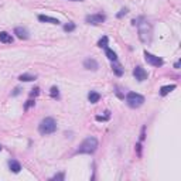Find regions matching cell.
Returning <instances> with one entry per match:
<instances>
[{"label": "cell", "instance_id": "1", "mask_svg": "<svg viewBox=\"0 0 181 181\" xmlns=\"http://www.w3.org/2000/svg\"><path fill=\"white\" fill-rule=\"evenodd\" d=\"M133 24L137 26L139 29V37L140 41L143 44H150L153 38V27L147 20H144L143 17H140L137 20H133Z\"/></svg>", "mask_w": 181, "mask_h": 181}, {"label": "cell", "instance_id": "2", "mask_svg": "<svg viewBox=\"0 0 181 181\" xmlns=\"http://www.w3.org/2000/svg\"><path fill=\"white\" fill-rule=\"evenodd\" d=\"M96 150H98V140L94 136H88L78 147V153H82V154H92Z\"/></svg>", "mask_w": 181, "mask_h": 181}, {"label": "cell", "instance_id": "3", "mask_svg": "<svg viewBox=\"0 0 181 181\" xmlns=\"http://www.w3.org/2000/svg\"><path fill=\"white\" fill-rule=\"evenodd\" d=\"M57 130V122L53 118H45L41 120V123L38 125V132L41 135H51Z\"/></svg>", "mask_w": 181, "mask_h": 181}, {"label": "cell", "instance_id": "4", "mask_svg": "<svg viewBox=\"0 0 181 181\" xmlns=\"http://www.w3.org/2000/svg\"><path fill=\"white\" fill-rule=\"evenodd\" d=\"M126 103H128L130 108H140L144 103V98L140 94H136V92H129L126 95Z\"/></svg>", "mask_w": 181, "mask_h": 181}, {"label": "cell", "instance_id": "5", "mask_svg": "<svg viewBox=\"0 0 181 181\" xmlns=\"http://www.w3.org/2000/svg\"><path fill=\"white\" fill-rule=\"evenodd\" d=\"M106 20V17L103 16V14H89V16L85 17V21H87L88 24H92V26H99L102 24L103 21Z\"/></svg>", "mask_w": 181, "mask_h": 181}, {"label": "cell", "instance_id": "6", "mask_svg": "<svg viewBox=\"0 0 181 181\" xmlns=\"http://www.w3.org/2000/svg\"><path fill=\"white\" fill-rule=\"evenodd\" d=\"M144 60H146L147 64H150V65H153V67H161L164 64L160 57H156V55H153V54L147 53V51L144 53Z\"/></svg>", "mask_w": 181, "mask_h": 181}, {"label": "cell", "instance_id": "7", "mask_svg": "<svg viewBox=\"0 0 181 181\" xmlns=\"http://www.w3.org/2000/svg\"><path fill=\"white\" fill-rule=\"evenodd\" d=\"M133 75H135V78L137 79V81H140V82L147 79V72H146V70L142 68L140 65H137L135 70H133Z\"/></svg>", "mask_w": 181, "mask_h": 181}, {"label": "cell", "instance_id": "8", "mask_svg": "<svg viewBox=\"0 0 181 181\" xmlns=\"http://www.w3.org/2000/svg\"><path fill=\"white\" fill-rule=\"evenodd\" d=\"M84 67H85L87 70H89V71H96L99 68L98 62L95 61L94 58H87V60L84 61Z\"/></svg>", "mask_w": 181, "mask_h": 181}, {"label": "cell", "instance_id": "9", "mask_svg": "<svg viewBox=\"0 0 181 181\" xmlns=\"http://www.w3.org/2000/svg\"><path fill=\"white\" fill-rule=\"evenodd\" d=\"M14 34H16L20 40H27V38H29V31H27L24 27H16V29H14Z\"/></svg>", "mask_w": 181, "mask_h": 181}, {"label": "cell", "instance_id": "10", "mask_svg": "<svg viewBox=\"0 0 181 181\" xmlns=\"http://www.w3.org/2000/svg\"><path fill=\"white\" fill-rule=\"evenodd\" d=\"M38 20L41 21V23H51V24H60V21L57 19H54V17H50V16H44V14H40L38 16Z\"/></svg>", "mask_w": 181, "mask_h": 181}, {"label": "cell", "instance_id": "11", "mask_svg": "<svg viewBox=\"0 0 181 181\" xmlns=\"http://www.w3.org/2000/svg\"><path fill=\"white\" fill-rule=\"evenodd\" d=\"M19 79H20L21 82H31V81H36L37 79V75L36 74H21L20 77H19Z\"/></svg>", "mask_w": 181, "mask_h": 181}, {"label": "cell", "instance_id": "12", "mask_svg": "<svg viewBox=\"0 0 181 181\" xmlns=\"http://www.w3.org/2000/svg\"><path fill=\"white\" fill-rule=\"evenodd\" d=\"M0 41L4 43V44H12V43H13L12 34L6 33V31H2V33H0Z\"/></svg>", "mask_w": 181, "mask_h": 181}, {"label": "cell", "instance_id": "13", "mask_svg": "<svg viewBox=\"0 0 181 181\" xmlns=\"http://www.w3.org/2000/svg\"><path fill=\"white\" fill-rule=\"evenodd\" d=\"M105 54H106V57L109 58L111 61H113V62L118 61V55H116V53L113 51V50H111V48H108V47H105Z\"/></svg>", "mask_w": 181, "mask_h": 181}, {"label": "cell", "instance_id": "14", "mask_svg": "<svg viewBox=\"0 0 181 181\" xmlns=\"http://www.w3.org/2000/svg\"><path fill=\"white\" fill-rule=\"evenodd\" d=\"M88 99H89L90 103H96V102H99L101 95H99L98 92H95V90H90L89 94H88Z\"/></svg>", "mask_w": 181, "mask_h": 181}, {"label": "cell", "instance_id": "15", "mask_svg": "<svg viewBox=\"0 0 181 181\" xmlns=\"http://www.w3.org/2000/svg\"><path fill=\"white\" fill-rule=\"evenodd\" d=\"M176 89V85H166V87H161L160 88V95L161 96H166V95H169L171 90H174Z\"/></svg>", "mask_w": 181, "mask_h": 181}, {"label": "cell", "instance_id": "16", "mask_svg": "<svg viewBox=\"0 0 181 181\" xmlns=\"http://www.w3.org/2000/svg\"><path fill=\"white\" fill-rule=\"evenodd\" d=\"M9 167H10V170H12L13 173H19L21 170V166H20V163L19 161H16V160H12L10 163H9Z\"/></svg>", "mask_w": 181, "mask_h": 181}, {"label": "cell", "instance_id": "17", "mask_svg": "<svg viewBox=\"0 0 181 181\" xmlns=\"http://www.w3.org/2000/svg\"><path fill=\"white\" fill-rule=\"evenodd\" d=\"M112 71H113L118 77H122V75H123V70H122V67L118 65V64H112Z\"/></svg>", "mask_w": 181, "mask_h": 181}, {"label": "cell", "instance_id": "18", "mask_svg": "<svg viewBox=\"0 0 181 181\" xmlns=\"http://www.w3.org/2000/svg\"><path fill=\"white\" fill-rule=\"evenodd\" d=\"M50 95H51V98L57 99L58 96H60V90H58V88H57V87H53V88H51V90H50Z\"/></svg>", "mask_w": 181, "mask_h": 181}, {"label": "cell", "instance_id": "19", "mask_svg": "<svg viewBox=\"0 0 181 181\" xmlns=\"http://www.w3.org/2000/svg\"><path fill=\"white\" fill-rule=\"evenodd\" d=\"M98 45L101 47V48H105V47H108V37L105 36V37H102L101 40H99Z\"/></svg>", "mask_w": 181, "mask_h": 181}, {"label": "cell", "instance_id": "20", "mask_svg": "<svg viewBox=\"0 0 181 181\" xmlns=\"http://www.w3.org/2000/svg\"><path fill=\"white\" fill-rule=\"evenodd\" d=\"M105 113H106V115L105 116H101V115H98L96 116V120H98V122H106V120H109V112H105Z\"/></svg>", "mask_w": 181, "mask_h": 181}, {"label": "cell", "instance_id": "21", "mask_svg": "<svg viewBox=\"0 0 181 181\" xmlns=\"http://www.w3.org/2000/svg\"><path fill=\"white\" fill-rule=\"evenodd\" d=\"M64 30H65V31H68V33H70V31H74V30H75V24L70 21V23H67V24L64 26Z\"/></svg>", "mask_w": 181, "mask_h": 181}, {"label": "cell", "instance_id": "22", "mask_svg": "<svg viewBox=\"0 0 181 181\" xmlns=\"http://www.w3.org/2000/svg\"><path fill=\"white\" fill-rule=\"evenodd\" d=\"M34 103H36V101H33V99H30V101H27V102H26V105H24V109L27 111L29 108L34 106Z\"/></svg>", "mask_w": 181, "mask_h": 181}, {"label": "cell", "instance_id": "23", "mask_svg": "<svg viewBox=\"0 0 181 181\" xmlns=\"http://www.w3.org/2000/svg\"><path fill=\"white\" fill-rule=\"evenodd\" d=\"M38 94H40V88H34V89H31V92H30V96L33 98V96H37Z\"/></svg>", "mask_w": 181, "mask_h": 181}, {"label": "cell", "instance_id": "24", "mask_svg": "<svg viewBox=\"0 0 181 181\" xmlns=\"http://www.w3.org/2000/svg\"><path fill=\"white\" fill-rule=\"evenodd\" d=\"M126 13H128V9H122V10H120V13H119V14H118V17H119V19H120V17L123 16V14H126Z\"/></svg>", "mask_w": 181, "mask_h": 181}, {"label": "cell", "instance_id": "25", "mask_svg": "<svg viewBox=\"0 0 181 181\" xmlns=\"http://www.w3.org/2000/svg\"><path fill=\"white\" fill-rule=\"evenodd\" d=\"M53 180H64V174H57Z\"/></svg>", "mask_w": 181, "mask_h": 181}, {"label": "cell", "instance_id": "26", "mask_svg": "<svg viewBox=\"0 0 181 181\" xmlns=\"http://www.w3.org/2000/svg\"><path fill=\"white\" fill-rule=\"evenodd\" d=\"M144 130H146V128L142 129V136H140V140H144Z\"/></svg>", "mask_w": 181, "mask_h": 181}, {"label": "cell", "instance_id": "27", "mask_svg": "<svg viewBox=\"0 0 181 181\" xmlns=\"http://www.w3.org/2000/svg\"><path fill=\"white\" fill-rule=\"evenodd\" d=\"M19 94H20V88H16L14 92H13V95H19Z\"/></svg>", "mask_w": 181, "mask_h": 181}, {"label": "cell", "instance_id": "28", "mask_svg": "<svg viewBox=\"0 0 181 181\" xmlns=\"http://www.w3.org/2000/svg\"><path fill=\"white\" fill-rule=\"evenodd\" d=\"M174 68H176V70H178V68H180V61H177L176 64H174Z\"/></svg>", "mask_w": 181, "mask_h": 181}, {"label": "cell", "instance_id": "29", "mask_svg": "<svg viewBox=\"0 0 181 181\" xmlns=\"http://www.w3.org/2000/svg\"><path fill=\"white\" fill-rule=\"evenodd\" d=\"M71 2H82V0H71Z\"/></svg>", "mask_w": 181, "mask_h": 181}, {"label": "cell", "instance_id": "30", "mask_svg": "<svg viewBox=\"0 0 181 181\" xmlns=\"http://www.w3.org/2000/svg\"><path fill=\"white\" fill-rule=\"evenodd\" d=\"M2 149H3V147H2V146H0V152H2Z\"/></svg>", "mask_w": 181, "mask_h": 181}]
</instances>
